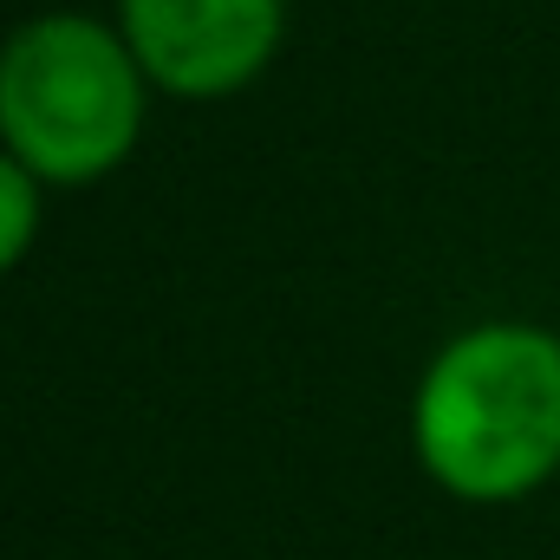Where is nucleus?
Masks as SVG:
<instances>
[{"label":"nucleus","instance_id":"2","mask_svg":"<svg viewBox=\"0 0 560 560\" xmlns=\"http://www.w3.org/2000/svg\"><path fill=\"white\" fill-rule=\"evenodd\" d=\"M138 52L79 13L20 26L0 52V138L33 176L92 183L138 143L143 85Z\"/></svg>","mask_w":560,"mask_h":560},{"label":"nucleus","instance_id":"3","mask_svg":"<svg viewBox=\"0 0 560 560\" xmlns=\"http://www.w3.org/2000/svg\"><path fill=\"white\" fill-rule=\"evenodd\" d=\"M275 39L280 0H125V46L156 85L183 98L248 85Z\"/></svg>","mask_w":560,"mask_h":560},{"label":"nucleus","instance_id":"4","mask_svg":"<svg viewBox=\"0 0 560 560\" xmlns=\"http://www.w3.org/2000/svg\"><path fill=\"white\" fill-rule=\"evenodd\" d=\"M39 229V196H33V170L20 156H0V275L26 255Z\"/></svg>","mask_w":560,"mask_h":560},{"label":"nucleus","instance_id":"1","mask_svg":"<svg viewBox=\"0 0 560 560\" xmlns=\"http://www.w3.org/2000/svg\"><path fill=\"white\" fill-rule=\"evenodd\" d=\"M418 463L463 502H515L560 469V339L541 326H476L423 372Z\"/></svg>","mask_w":560,"mask_h":560}]
</instances>
